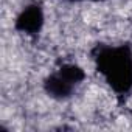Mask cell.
<instances>
[{"label":"cell","instance_id":"6da1fadb","mask_svg":"<svg viewBox=\"0 0 132 132\" xmlns=\"http://www.w3.org/2000/svg\"><path fill=\"white\" fill-rule=\"evenodd\" d=\"M96 69L117 93L132 89V51L126 45L101 47L95 56Z\"/></svg>","mask_w":132,"mask_h":132},{"label":"cell","instance_id":"277c9868","mask_svg":"<svg viewBox=\"0 0 132 132\" xmlns=\"http://www.w3.org/2000/svg\"><path fill=\"white\" fill-rule=\"evenodd\" d=\"M59 72H61L65 78H67L70 82H73L75 86L79 84V82L86 78L84 70H82L81 67H78V65H75V64H65V65H62V67L59 69Z\"/></svg>","mask_w":132,"mask_h":132},{"label":"cell","instance_id":"7a4b0ae2","mask_svg":"<svg viewBox=\"0 0 132 132\" xmlns=\"http://www.w3.org/2000/svg\"><path fill=\"white\" fill-rule=\"evenodd\" d=\"M44 25V11L39 5H28L16 19V30L25 34H37Z\"/></svg>","mask_w":132,"mask_h":132},{"label":"cell","instance_id":"5b68a950","mask_svg":"<svg viewBox=\"0 0 132 132\" xmlns=\"http://www.w3.org/2000/svg\"><path fill=\"white\" fill-rule=\"evenodd\" d=\"M72 2H82V0H72ZM93 2H96V0H93Z\"/></svg>","mask_w":132,"mask_h":132},{"label":"cell","instance_id":"3957f363","mask_svg":"<svg viewBox=\"0 0 132 132\" xmlns=\"http://www.w3.org/2000/svg\"><path fill=\"white\" fill-rule=\"evenodd\" d=\"M44 87L47 90V93L53 98H57V100H62V98H67L70 96V93L73 92L75 89V84L70 82L67 78H65L59 70L56 73H51L45 82H44Z\"/></svg>","mask_w":132,"mask_h":132}]
</instances>
